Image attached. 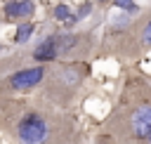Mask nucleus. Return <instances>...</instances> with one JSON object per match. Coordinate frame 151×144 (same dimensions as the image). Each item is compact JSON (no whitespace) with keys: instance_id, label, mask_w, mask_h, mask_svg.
Wrapping results in <instances>:
<instances>
[{"instance_id":"7ed1b4c3","label":"nucleus","mask_w":151,"mask_h":144,"mask_svg":"<svg viewBox=\"0 0 151 144\" xmlns=\"http://www.w3.org/2000/svg\"><path fill=\"white\" fill-rule=\"evenodd\" d=\"M97 50L94 33L87 31H54L38 40L31 50L21 52V59L5 57L0 61V71L7 66H28V64H52V61H87L90 54Z\"/></svg>"},{"instance_id":"f257e3e1","label":"nucleus","mask_w":151,"mask_h":144,"mask_svg":"<svg viewBox=\"0 0 151 144\" xmlns=\"http://www.w3.org/2000/svg\"><path fill=\"white\" fill-rule=\"evenodd\" d=\"M0 132L12 144H80V125L71 111L40 94H0Z\"/></svg>"},{"instance_id":"f8f14e48","label":"nucleus","mask_w":151,"mask_h":144,"mask_svg":"<svg viewBox=\"0 0 151 144\" xmlns=\"http://www.w3.org/2000/svg\"><path fill=\"white\" fill-rule=\"evenodd\" d=\"M90 12H92V5H90V2H83V5L78 7V12H76L73 17H76V19L80 21V19H87V14H90Z\"/></svg>"},{"instance_id":"9b49d317","label":"nucleus","mask_w":151,"mask_h":144,"mask_svg":"<svg viewBox=\"0 0 151 144\" xmlns=\"http://www.w3.org/2000/svg\"><path fill=\"white\" fill-rule=\"evenodd\" d=\"M113 5H116L118 9H123L125 14H134V12H139V7H137L134 0H113Z\"/></svg>"},{"instance_id":"0eeeda50","label":"nucleus","mask_w":151,"mask_h":144,"mask_svg":"<svg viewBox=\"0 0 151 144\" xmlns=\"http://www.w3.org/2000/svg\"><path fill=\"white\" fill-rule=\"evenodd\" d=\"M2 14H5V21H14V24L31 21V17L35 14V2L33 0H9V2H5Z\"/></svg>"},{"instance_id":"39448f33","label":"nucleus","mask_w":151,"mask_h":144,"mask_svg":"<svg viewBox=\"0 0 151 144\" xmlns=\"http://www.w3.org/2000/svg\"><path fill=\"white\" fill-rule=\"evenodd\" d=\"M149 50H151V9L142 12L139 17H123V21L113 24V28L101 38V54L120 61H134L144 57Z\"/></svg>"},{"instance_id":"1a4fd4ad","label":"nucleus","mask_w":151,"mask_h":144,"mask_svg":"<svg viewBox=\"0 0 151 144\" xmlns=\"http://www.w3.org/2000/svg\"><path fill=\"white\" fill-rule=\"evenodd\" d=\"M52 14H54V19H57L59 24H64L66 28H71V26H73V24L78 21V19L73 17L71 7H68V5H64V2H59V5L54 7V12H52Z\"/></svg>"},{"instance_id":"9d476101","label":"nucleus","mask_w":151,"mask_h":144,"mask_svg":"<svg viewBox=\"0 0 151 144\" xmlns=\"http://www.w3.org/2000/svg\"><path fill=\"white\" fill-rule=\"evenodd\" d=\"M92 144H132V142H125V139H120V137H116V135H111V132L99 130V132L94 135Z\"/></svg>"},{"instance_id":"ddd939ff","label":"nucleus","mask_w":151,"mask_h":144,"mask_svg":"<svg viewBox=\"0 0 151 144\" xmlns=\"http://www.w3.org/2000/svg\"><path fill=\"white\" fill-rule=\"evenodd\" d=\"M137 144H151V135H149V137H144V139H142V142H137Z\"/></svg>"},{"instance_id":"4468645a","label":"nucleus","mask_w":151,"mask_h":144,"mask_svg":"<svg viewBox=\"0 0 151 144\" xmlns=\"http://www.w3.org/2000/svg\"><path fill=\"white\" fill-rule=\"evenodd\" d=\"M97 2H106V0H97Z\"/></svg>"},{"instance_id":"20e7f679","label":"nucleus","mask_w":151,"mask_h":144,"mask_svg":"<svg viewBox=\"0 0 151 144\" xmlns=\"http://www.w3.org/2000/svg\"><path fill=\"white\" fill-rule=\"evenodd\" d=\"M90 80V61H52L47 64L45 78L35 94H40L47 104L71 111V106L80 99L85 83Z\"/></svg>"},{"instance_id":"f03ea898","label":"nucleus","mask_w":151,"mask_h":144,"mask_svg":"<svg viewBox=\"0 0 151 144\" xmlns=\"http://www.w3.org/2000/svg\"><path fill=\"white\" fill-rule=\"evenodd\" d=\"M99 130L111 132L132 144L149 137L151 135V80L139 73L125 76L118 97L109 116L101 120Z\"/></svg>"},{"instance_id":"423d86ee","label":"nucleus","mask_w":151,"mask_h":144,"mask_svg":"<svg viewBox=\"0 0 151 144\" xmlns=\"http://www.w3.org/2000/svg\"><path fill=\"white\" fill-rule=\"evenodd\" d=\"M47 64H28L0 76V94H31L40 87Z\"/></svg>"},{"instance_id":"6e6552de","label":"nucleus","mask_w":151,"mask_h":144,"mask_svg":"<svg viewBox=\"0 0 151 144\" xmlns=\"http://www.w3.org/2000/svg\"><path fill=\"white\" fill-rule=\"evenodd\" d=\"M33 33H35V26L31 24V21H21L19 26H17V33H14V38H12V42L14 45H26L31 38H33Z\"/></svg>"}]
</instances>
